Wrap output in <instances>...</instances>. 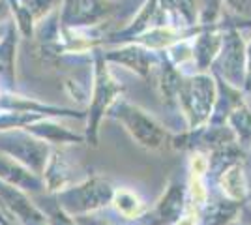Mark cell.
<instances>
[{"mask_svg":"<svg viewBox=\"0 0 251 225\" xmlns=\"http://www.w3.org/2000/svg\"><path fill=\"white\" fill-rule=\"evenodd\" d=\"M70 13L74 21H94L105 13V4L101 0H74Z\"/></svg>","mask_w":251,"mask_h":225,"instance_id":"obj_1","label":"cell"},{"mask_svg":"<svg viewBox=\"0 0 251 225\" xmlns=\"http://www.w3.org/2000/svg\"><path fill=\"white\" fill-rule=\"evenodd\" d=\"M115 203H116V208L126 216H137L139 212H141V203H139V199L129 192L118 193L115 199Z\"/></svg>","mask_w":251,"mask_h":225,"instance_id":"obj_2","label":"cell"},{"mask_svg":"<svg viewBox=\"0 0 251 225\" xmlns=\"http://www.w3.org/2000/svg\"><path fill=\"white\" fill-rule=\"evenodd\" d=\"M232 10H236L242 15H251V0H227Z\"/></svg>","mask_w":251,"mask_h":225,"instance_id":"obj_3","label":"cell"},{"mask_svg":"<svg viewBox=\"0 0 251 225\" xmlns=\"http://www.w3.org/2000/svg\"><path fill=\"white\" fill-rule=\"evenodd\" d=\"M178 225H195V218H193V216H186L184 220H180Z\"/></svg>","mask_w":251,"mask_h":225,"instance_id":"obj_4","label":"cell"}]
</instances>
